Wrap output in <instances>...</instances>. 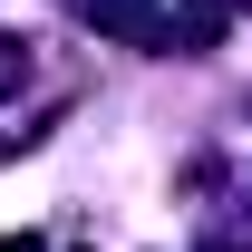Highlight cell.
Returning a JSON list of instances; mask_svg holds the SVG:
<instances>
[{
    "mask_svg": "<svg viewBox=\"0 0 252 252\" xmlns=\"http://www.w3.org/2000/svg\"><path fill=\"white\" fill-rule=\"evenodd\" d=\"M88 20H97V30H117V39H156V30H165L156 0H88Z\"/></svg>",
    "mask_w": 252,
    "mask_h": 252,
    "instance_id": "6da1fadb",
    "label": "cell"
},
{
    "mask_svg": "<svg viewBox=\"0 0 252 252\" xmlns=\"http://www.w3.org/2000/svg\"><path fill=\"white\" fill-rule=\"evenodd\" d=\"M175 30H185L194 49H204V39H223V10H214V0H194V10H185V20H175Z\"/></svg>",
    "mask_w": 252,
    "mask_h": 252,
    "instance_id": "7a4b0ae2",
    "label": "cell"
},
{
    "mask_svg": "<svg viewBox=\"0 0 252 252\" xmlns=\"http://www.w3.org/2000/svg\"><path fill=\"white\" fill-rule=\"evenodd\" d=\"M20 78H30V39H0V97L20 88Z\"/></svg>",
    "mask_w": 252,
    "mask_h": 252,
    "instance_id": "3957f363",
    "label": "cell"
},
{
    "mask_svg": "<svg viewBox=\"0 0 252 252\" xmlns=\"http://www.w3.org/2000/svg\"><path fill=\"white\" fill-rule=\"evenodd\" d=\"M0 252H39V233H10V243H0Z\"/></svg>",
    "mask_w": 252,
    "mask_h": 252,
    "instance_id": "277c9868",
    "label": "cell"
},
{
    "mask_svg": "<svg viewBox=\"0 0 252 252\" xmlns=\"http://www.w3.org/2000/svg\"><path fill=\"white\" fill-rule=\"evenodd\" d=\"M214 252H252V243H214Z\"/></svg>",
    "mask_w": 252,
    "mask_h": 252,
    "instance_id": "5b68a950",
    "label": "cell"
}]
</instances>
